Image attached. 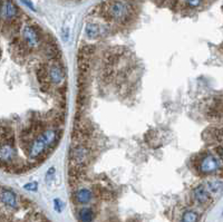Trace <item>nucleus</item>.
Returning a JSON list of instances; mask_svg holds the SVG:
<instances>
[{
  "label": "nucleus",
  "instance_id": "7",
  "mask_svg": "<svg viewBox=\"0 0 223 222\" xmlns=\"http://www.w3.org/2000/svg\"><path fill=\"white\" fill-rule=\"evenodd\" d=\"M64 72L58 65H52L49 66L48 71H47V78L49 79V81L56 86L62 84L64 81Z\"/></svg>",
  "mask_w": 223,
  "mask_h": 222
},
{
  "label": "nucleus",
  "instance_id": "21",
  "mask_svg": "<svg viewBox=\"0 0 223 222\" xmlns=\"http://www.w3.org/2000/svg\"><path fill=\"white\" fill-rule=\"evenodd\" d=\"M21 2L23 3V5L26 6L27 8H29L31 11H36V8H35L34 3H32V1L31 0H20Z\"/></svg>",
  "mask_w": 223,
  "mask_h": 222
},
{
  "label": "nucleus",
  "instance_id": "13",
  "mask_svg": "<svg viewBox=\"0 0 223 222\" xmlns=\"http://www.w3.org/2000/svg\"><path fill=\"white\" fill-rule=\"evenodd\" d=\"M205 186L211 194H218L223 190V182L221 180H218V179H214V180L208 181Z\"/></svg>",
  "mask_w": 223,
  "mask_h": 222
},
{
  "label": "nucleus",
  "instance_id": "18",
  "mask_svg": "<svg viewBox=\"0 0 223 222\" xmlns=\"http://www.w3.org/2000/svg\"><path fill=\"white\" fill-rule=\"evenodd\" d=\"M54 208L58 213H60V212L62 211V209H64V203H62V201L60 199H54Z\"/></svg>",
  "mask_w": 223,
  "mask_h": 222
},
{
  "label": "nucleus",
  "instance_id": "9",
  "mask_svg": "<svg viewBox=\"0 0 223 222\" xmlns=\"http://www.w3.org/2000/svg\"><path fill=\"white\" fill-rule=\"evenodd\" d=\"M193 195H194L195 201L200 204H205L210 200V192L208 191L204 184L197 185L193 191Z\"/></svg>",
  "mask_w": 223,
  "mask_h": 222
},
{
  "label": "nucleus",
  "instance_id": "8",
  "mask_svg": "<svg viewBox=\"0 0 223 222\" xmlns=\"http://www.w3.org/2000/svg\"><path fill=\"white\" fill-rule=\"evenodd\" d=\"M1 201L8 208L11 209H16L18 205V201H17V196L11 190H8L6 188L1 189Z\"/></svg>",
  "mask_w": 223,
  "mask_h": 222
},
{
  "label": "nucleus",
  "instance_id": "10",
  "mask_svg": "<svg viewBox=\"0 0 223 222\" xmlns=\"http://www.w3.org/2000/svg\"><path fill=\"white\" fill-rule=\"evenodd\" d=\"M16 155L15 149H13L12 144L10 143H2L1 150H0V157L3 163H9L13 160Z\"/></svg>",
  "mask_w": 223,
  "mask_h": 222
},
{
  "label": "nucleus",
  "instance_id": "11",
  "mask_svg": "<svg viewBox=\"0 0 223 222\" xmlns=\"http://www.w3.org/2000/svg\"><path fill=\"white\" fill-rule=\"evenodd\" d=\"M93 199V193L88 189H79L75 193V200L77 203L87 204L92 201Z\"/></svg>",
  "mask_w": 223,
  "mask_h": 222
},
{
  "label": "nucleus",
  "instance_id": "6",
  "mask_svg": "<svg viewBox=\"0 0 223 222\" xmlns=\"http://www.w3.org/2000/svg\"><path fill=\"white\" fill-rule=\"evenodd\" d=\"M89 150L84 145H77L72 151V160L75 162L76 166H82L88 160Z\"/></svg>",
  "mask_w": 223,
  "mask_h": 222
},
{
  "label": "nucleus",
  "instance_id": "19",
  "mask_svg": "<svg viewBox=\"0 0 223 222\" xmlns=\"http://www.w3.org/2000/svg\"><path fill=\"white\" fill-rule=\"evenodd\" d=\"M54 174H55V167H50L46 173V182L48 184L50 182H52V180H54Z\"/></svg>",
  "mask_w": 223,
  "mask_h": 222
},
{
  "label": "nucleus",
  "instance_id": "12",
  "mask_svg": "<svg viewBox=\"0 0 223 222\" xmlns=\"http://www.w3.org/2000/svg\"><path fill=\"white\" fill-rule=\"evenodd\" d=\"M102 29L99 27V25L94 24V22H88L85 26V35L91 39H95L101 35Z\"/></svg>",
  "mask_w": 223,
  "mask_h": 222
},
{
  "label": "nucleus",
  "instance_id": "16",
  "mask_svg": "<svg viewBox=\"0 0 223 222\" xmlns=\"http://www.w3.org/2000/svg\"><path fill=\"white\" fill-rule=\"evenodd\" d=\"M199 221V214L192 210H187L182 215L181 222H197Z\"/></svg>",
  "mask_w": 223,
  "mask_h": 222
},
{
  "label": "nucleus",
  "instance_id": "1",
  "mask_svg": "<svg viewBox=\"0 0 223 222\" xmlns=\"http://www.w3.org/2000/svg\"><path fill=\"white\" fill-rule=\"evenodd\" d=\"M106 15L115 21L124 22L132 15L130 5L124 0H113L106 7Z\"/></svg>",
  "mask_w": 223,
  "mask_h": 222
},
{
  "label": "nucleus",
  "instance_id": "2",
  "mask_svg": "<svg viewBox=\"0 0 223 222\" xmlns=\"http://www.w3.org/2000/svg\"><path fill=\"white\" fill-rule=\"evenodd\" d=\"M220 162L214 155L208 154L201 160L199 170L202 174H213L220 170Z\"/></svg>",
  "mask_w": 223,
  "mask_h": 222
},
{
  "label": "nucleus",
  "instance_id": "20",
  "mask_svg": "<svg viewBox=\"0 0 223 222\" xmlns=\"http://www.w3.org/2000/svg\"><path fill=\"white\" fill-rule=\"evenodd\" d=\"M203 0H185V2L191 8H197L199 6H201Z\"/></svg>",
  "mask_w": 223,
  "mask_h": 222
},
{
  "label": "nucleus",
  "instance_id": "14",
  "mask_svg": "<svg viewBox=\"0 0 223 222\" xmlns=\"http://www.w3.org/2000/svg\"><path fill=\"white\" fill-rule=\"evenodd\" d=\"M79 219L82 222H92L94 220V212L91 208H83L79 211Z\"/></svg>",
  "mask_w": 223,
  "mask_h": 222
},
{
  "label": "nucleus",
  "instance_id": "5",
  "mask_svg": "<svg viewBox=\"0 0 223 222\" xmlns=\"http://www.w3.org/2000/svg\"><path fill=\"white\" fill-rule=\"evenodd\" d=\"M47 147H49V146H48V144H47L44 135L40 134V135L31 143L30 147H29V157H31V159H37V157L40 156V155L44 153V151Z\"/></svg>",
  "mask_w": 223,
  "mask_h": 222
},
{
  "label": "nucleus",
  "instance_id": "4",
  "mask_svg": "<svg viewBox=\"0 0 223 222\" xmlns=\"http://www.w3.org/2000/svg\"><path fill=\"white\" fill-rule=\"evenodd\" d=\"M22 37L25 42H26V44L31 48L37 47L39 42H40V37H39L38 32L36 30L35 27L30 26V25H27V26L23 27Z\"/></svg>",
  "mask_w": 223,
  "mask_h": 222
},
{
  "label": "nucleus",
  "instance_id": "17",
  "mask_svg": "<svg viewBox=\"0 0 223 222\" xmlns=\"http://www.w3.org/2000/svg\"><path fill=\"white\" fill-rule=\"evenodd\" d=\"M23 189L26 191H30V192H35L38 190V183L37 182H29L23 185Z\"/></svg>",
  "mask_w": 223,
  "mask_h": 222
},
{
  "label": "nucleus",
  "instance_id": "22",
  "mask_svg": "<svg viewBox=\"0 0 223 222\" xmlns=\"http://www.w3.org/2000/svg\"><path fill=\"white\" fill-rule=\"evenodd\" d=\"M222 156H223V151H222Z\"/></svg>",
  "mask_w": 223,
  "mask_h": 222
},
{
  "label": "nucleus",
  "instance_id": "15",
  "mask_svg": "<svg viewBox=\"0 0 223 222\" xmlns=\"http://www.w3.org/2000/svg\"><path fill=\"white\" fill-rule=\"evenodd\" d=\"M42 135H44L45 140H46L47 144H48V146H52V144L56 142V140H57V132L55 131V130H52V128H48V130H46V131L42 133Z\"/></svg>",
  "mask_w": 223,
  "mask_h": 222
},
{
  "label": "nucleus",
  "instance_id": "3",
  "mask_svg": "<svg viewBox=\"0 0 223 222\" xmlns=\"http://www.w3.org/2000/svg\"><path fill=\"white\" fill-rule=\"evenodd\" d=\"M19 13L18 7L13 3L12 0H2L1 3V17L3 20L10 21L17 18Z\"/></svg>",
  "mask_w": 223,
  "mask_h": 222
}]
</instances>
